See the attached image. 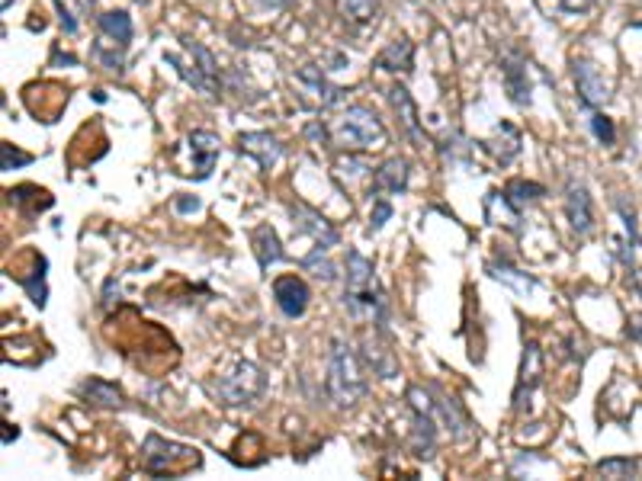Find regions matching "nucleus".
Masks as SVG:
<instances>
[{
    "instance_id": "nucleus-1",
    "label": "nucleus",
    "mask_w": 642,
    "mask_h": 481,
    "mask_svg": "<svg viewBox=\"0 0 642 481\" xmlns=\"http://www.w3.org/2000/svg\"><path fill=\"white\" fill-rule=\"evenodd\" d=\"M344 308L360 324H373L376 331H386V292H382L373 260L360 251H347V286H344Z\"/></svg>"
},
{
    "instance_id": "nucleus-2",
    "label": "nucleus",
    "mask_w": 642,
    "mask_h": 481,
    "mask_svg": "<svg viewBox=\"0 0 642 481\" xmlns=\"http://www.w3.org/2000/svg\"><path fill=\"white\" fill-rule=\"evenodd\" d=\"M366 392H370V382H366V369L360 363V356L350 350L341 337H334L328 350V395L334 401V408L341 411L357 408L366 398Z\"/></svg>"
},
{
    "instance_id": "nucleus-3",
    "label": "nucleus",
    "mask_w": 642,
    "mask_h": 481,
    "mask_svg": "<svg viewBox=\"0 0 642 481\" xmlns=\"http://www.w3.org/2000/svg\"><path fill=\"white\" fill-rule=\"evenodd\" d=\"M328 132H331V142L347 151H379L389 142V132L382 126V119L363 103L347 106L328 126Z\"/></svg>"
},
{
    "instance_id": "nucleus-4",
    "label": "nucleus",
    "mask_w": 642,
    "mask_h": 481,
    "mask_svg": "<svg viewBox=\"0 0 642 481\" xmlns=\"http://www.w3.org/2000/svg\"><path fill=\"white\" fill-rule=\"evenodd\" d=\"M203 456L200 449L183 446V443H171L158 437V433H148L145 437V456H142V469L155 478H180L193 469H200Z\"/></svg>"
},
{
    "instance_id": "nucleus-5",
    "label": "nucleus",
    "mask_w": 642,
    "mask_h": 481,
    "mask_svg": "<svg viewBox=\"0 0 642 481\" xmlns=\"http://www.w3.org/2000/svg\"><path fill=\"white\" fill-rule=\"evenodd\" d=\"M212 392H216L225 405L232 408H241V405H254V401H261L264 392H267V376L264 369L251 363V360H241L228 376H222L216 385H212Z\"/></svg>"
},
{
    "instance_id": "nucleus-6",
    "label": "nucleus",
    "mask_w": 642,
    "mask_h": 481,
    "mask_svg": "<svg viewBox=\"0 0 642 481\" xmlns=\"http://www.w3.org/2000/svg\"><path fill=\"white\" fill-rule=\"evenodd\" d=\"M45 270H49V260H45L39 251H33V247H26V251H20V257L13 260V267H10V276L17 279V283L29 292V299H33L36 308H45V302H49Z\"/></svg>"
},
{
    "instance_id": "nucleus-7",
    "label": "nucleus",
    "mask_w": 642,
    "mask_h": 481,
    "mask_svg": "<svg viewBox=\"0 0 642 481\" xmlns=\"http://www.w3.org/2000/svg\"><path fill=\"white\" fill-rule=\"evenodd\" d=\"M540 382H543V350L537 340H527L524 356H521V372H517V385H514V411L517 414L530 411Z\"/></svg>"
},
{
    "instance_id": "nucleus-8",
    "label": "nucleus",
    "mask_w": 642,
    "mask_h": 481,
    "mask_svg": "<svg viewBox=\"0 0 642 481\" xmlns=\"http://www.w3.org/2000/svg\"><path fill=\"white\" fill-rule=\"evenodd\" d=\"M572 77H575V87H578V100H582V106H588V110H598V106H604L610 100V84L604 81V74L594 61L575 58Z\"/></svg>"
},
{
    "instance_id": "nucleus-9",
    "label": "nucleus",
    "mask_w": 642,
    "mask_h": 481,
    "mask_svg": "<svg viewBox=\"0 0 642 481\" xmlns=\"http://www.w3.org/2000/svg\"><path fill=\"white\" fill-rule=\"evenodd\" d=\"M431 392H434V417H440L443 427L450 430V437H453V440H460V443H463V440H469L476 430H472V421H469V414L463 411L460 401H456L453 395L443 392L440 385H431Z\"/></svg>"
},
{
    "instance_id": "nucleus-10",
    "label": "nucleus",
    "mask_w": 642,
    "mask_h": 481,
    "mask_svg": "<svg viewBox=\"0 0 642 481\" xmlns=\"http://www.w3.org/2000/svg\"><path fill=\"white\" fill-rule=\"evenodd\" d=\"M273 299H277V308L286 318H302L309 312L312 292L305 286L302 276H280V279H273Z\"/></svg>"
},
{
    "instance_id": "nucleus-11",
    "label": "nucleus",
    "mask_w": 642,
    "mask_h": 481,
    "mask_svg": "<svg viewBox=\"0 0 642 481\" xmlns=\"http://www.w3.org/2000/svg\"><path fill=\"white\" fill-rule=\"evenodd\" d=\"M187 148L193 154V170H190V177L196 180H209L212 177V170H216V161H219V135L216 132H206V129H196L190 132L187 138Z\"/></svg>"
},
{
    "instance_id": "nucleus-12",
    "label": "nucleus",
    "mask_w": 642,
    "mask_h": 481,
    "mask_svg": "<svg viewBox=\"0 0 642 481\" xmlns=\"http://www.w3.org/2000/svg\"><path fill=\"white\" fill-rule=\"evenodd\" d=\"M382 337H386L382 331L363 334V350H360V360L366 363V369H373L379 379H392V376H399V356L392 353V347H389Z\"/></svg>"
},
{
    "instance_id": "nucleus-13",
    "label": "nucleus",
    "mask_w": 642,
    "mask_h": 481,
    "mask_svg": "<svg viewBox=\"0 0 642 481\" xmlns=\"http://www.w3.org/2000/svg\"><path fill=\"white\" fill-rule=\"evenodd\" d=\"M565 219H569L575 235H591L594 212H591V196L585 190V183L578 180L565 183Z\"/></svg>"
},
{
    "instance_id": "nucleus-14",
    "label": "nucleus",
    "mask_w": 642,
    "mask_h": 481,
    "mask_svg": "<svg viewBox=\"0 0 642 481\" xmlns=\"http://www.w3.org/2000/svg\"><path fill=\"white\" fill-rule=\"evenodd\" d=\"M238 151L248 154V158H254L261 170H273V167H277V161L283 158L280 138L270 135V132H244V135H238Z\"/></svg>"
},
{
    "instance_id": "nucleus-15",
    "label": "nucleus",
    "mask_w": 642,
    "mask_h": 481,
    "mask_svg": "<svg viewBox=\"0 0 642 481\" xmlns=\"http://www.w3.org/2000/svg\"><path fill=\"white\" fill-rule=\"evenodd\" d=\"M501 74H504V90H508V100L514 106L527 110L530 106V77H527V61L521 52H508L501 61Z\"/></svg>"
},
{
    "instance_id": "nucleus-16",
    "label": "nucleus",
    "mask_w": 642,
    "mask_h": 481,
    "mask_svg": "<svg viewBox=\"0 0 642 481\" xmlns=\"http://www.w3.org/2000/svg\"><path fill=\"white\" fill-rule=\"evenodd\" d=\"M521 145H524V138H521V132H517V126H511V122H501V126L495 129V135H488L479 142V148L485 154H492V161L501 167H508L517 154H521Z\"/></svg>"
},
{
    "instance_id": "nucleus-17",
    "label": "nucleus",
    "mask_w": 642,
    "mask_h": 481,
    "mask_svg": "<svg viewBox=\"0 0 642 481\" xmlns=\"http://www.w3.org/2000/svg\"><path fill=\"white\" fill-rule=\"evenodd\" d=\"M408 190V161L405 158H389L376 167L373 183H370V196L379 199V193H392L399 196Z\"/></svg>"
},
{
    "instance_id": "nucleus-18",
    "label": "nucleus",
    "mask_w": 642,
    "mask_h": 481,
    "mask_svg": "<svg viewBox=\"0 0 642 481\" xmlns=\"http://www.w3.org/2000/svg\"><path fill=\"white\" fill-rule=\"evenodd\" d=\"M289 212H293V228L299 231V235H309V238H315L318 244H328V247H338V244H341L338 228H331L315 209H309V206H293Z\"/></svg>"
},
{
    "instance_id": "nucleus-19",
    "label": "nucleus",
    "mask_w": 642,
    "mask_h": 481,
    "mask_svg": "<svg viewBox=\"0 0 642 481\" xmlns=\"http://www.w3.org/2000/svg\"><path fill=\"white\" fill-rule=\"evenodd\" d=\"M7 203L17 212H23V215L33 219V215L55 206V196L49 190H42V186H36V183H20V186H13V190H7Z\"/></svg>"
},
{
    "instance_id": "nucleus-20",
    "label": "nucleus",
    "mask_w": 642,
    "mask_h": 481,
    "mask_svg": "<svg viewBox=\"0 0 642 481\" xmlns=\"http://www.w3.org/2000/svg\"><path fill=\"white\" fill-rule=\"evenodd\" d=\"M389 103H392V110L399 113L402 129L408 132L411 142H415V148H424V129H421V122H418V106H415V100H411L408 87L395 84V87L389 90Z\"/></svg>"
},
{
    "instance_id": "nucleus-21",
    "label": "nucleus",
    "mask_w": 642,
    "mask_h": 481,
    "mask_svg": "<svg viewBox=\"0 0 642 481\" xmlns=\"http://www.w3.org/2000/svg\"><path fill=\"white\" fill-rule=\"evenodd\" d=\"M411 453L418 459H434V449H437V424H434V414L427 411H411V437H408Z\"/></svg>"
},
{
    "instance_id": "nucleus-22",
    "label": "nucleus",
    "mask_w": 642,
    "mask_h": 481,
    "mask_svg": "<svg viewBox=\"0 0 642 481\" xmlns=\"http://www.w3.org/2000/svg\"><path fill=\"white\" fill-rule=\"evenodd\" d=\"M485 222L508 228L511 235H521V231H524V225H521V209H517L501 190H492V193L485 196Z\"/></svg>"
},
{
    "instance_id": "nucleus-23",
    "label": "nucleus",
    "mask_w": 642,
    "mask_h": 481,
    "mask_svg": "<svg viewBox=\"0 0 642 481\" xmlns=\"http://www.w3.org/2000/svg\"><path fill=\"white\" fill-rule=\"evenodd\" d=\"M78 395H81V401H87V405H94V408H122L126 405V395H122L119 385L106 382V379H84L78 385Z\"/></svg>"
},
{
    "instance_id": "nucleus-24",
    "label": "nucleus",
    "mask_w": 642,
    "mask_h": 481,
    "mask_svg": "<svg viewBox=\"0 0 642 481\" xmlns=\"http://www.w3.org/2000/svg\"><path fill=\"white\" fill-rule=\"evenodd\" d=\"M251 247H254V257H257V267H261L264 273L273 267V263H280L286 254H283V244L277 238V231H273L270 225H257L251 231Z\"/></svg>"
},
{
    "instance_id": "nucleus-25",
    "label": "nucleus",
    "mask_w": 642,
    "mask_h": 481,
    "mask_svg": "<svg viewBox=\"0 0 642 481\" xmlns=\"http://www.w3.org/2000/svg\"><path fill=\"white\" fill-rule=\"evenodd\" d=\"M411 65H415V45L408 39H392L386 49L376 55V68L386 71V74H408Z\"/></svg>"
},
{
    "instance_id": "nucleus-26",
    "label": "nucleus",
    "mask_w": 642,
    "mask_h": 481,
    "mask_svg": "<svg viewBox=\"0 0 642 481\" xmlns=\"http://www.w3.org/2000/svg\"><path fill=\"white\" fill-rule=\"evenodd\" d=\"M296 77H299V84L312 87V93L318 97V106H321V110H328V106L341 103V93H344V90L331 87V84H328V77L321 74V68H315V65H305V68H302Z\"/></svg>"
},
{
    "instance_id": "nucleus-27",
    "label": "nucleus",
    "mask_w": 642,
    "mask_h": 481,
    "mask_svg": "<svg viewBox=\"0 0 642 481\" xmlns=\"http://www.w3.org/2000/svg\"><path fill=\"white\" fill-rule=\"evenodd\" d=\"M488 276L498 279V283H504V286H511L514 292H521V296H527V292L537 289V279L521 273L517 267H511L508 260H492V263H488Z\"/></svg>"
},
{
    "instance_id": "nucleus-28",
    "label": "nucleus",
    "mask_w": 642,
    "mask_h": 481,
    "mask_svg": "<svg viewBox=\"0 0 642 481\" xmlns=\"http://www.w3.org/2000/svg\"><path fill=\"white\" fill-rule=\"evenodd\" d=\"M100 23V33L106 36V39H113L116 45H126L132 42V17L126 10H110V13H103V17L97 20Z\"/></svg>"
},
{
    "instance_id": "nucleus-29",
    "label": "nucleus",
    "mask_w": 642,
    "mask_h": 481,
    "mask_svg": "<svg viewBox=\"0 0 642 481\" xmlns=\"http://www.w3.org/2000/svg\"><path fill=\"white\" fill-rule=\"evenodd\" d=\"M55 7H58L61 29H65L68 36H78L81 17H87V13L94 10V0H55Z\"/></svg>"
},
{
    "instance_id": "nucleus-30",
    "label": "nucleus",
    "mask_w": 642,
    "mask_h": 481,
    "mask_svg": "<svg viewBox=\"0 0 642 481\" xmlns=\"http://www.w3.org/2000/svg\"><path fill=\"white\" fill-rule=\"evenodd\" d=\"M338 13L354 26H366L379 17V0H338Z\"/></svg>"
},
{
    "instance_id": "nucleus-31",
    "label": "nucleus",
    "mask_w": 642,
    "mask_h": 481,
    "mask_svg": "<svg viewBox=\"0 0 642 481\" xmlns=\"http://www.w3.org/2000/svg\"><path fill=\"white\" fill-rule=\"evenodd\" d=\"M504 196L511 199V203L517 206V209H524L527 203H537V199H543L546 196V186L543 183H533V180H511L508 186H504Z\"/></svg>"
},
{
    "instance_id": "nucleus-32",
    "label": "nucleus",
    "mask_w": 642,
    "mask_h": 481,
    "mask_svg": "<svg viewBox=\"0 0 642 481\" xmlns=\"http://www.w3.org/2000/svg\"><path fill=\"white\" fill-rule=\"evenodd\" d=\"M594 472L604 475V478H633L642 472V459L633 456H614V459H604L594 465Z\"/></svg>"
},
{
    "instance_id": "nucleus-33",
    "label": "nucleus",
    "mask_w": 642,
    "mask_h": 481,
    "mask_svg": "<svg viewBox=\"0 0 642 481\" xmlns=\"http://www.w3.org/2000/svg\"><path fill=\"white\" fill-rule=\"evenodd\" d=\"M302 267H305V270H315V276L325 279V283H331V279L338 276V270H334V263L328 260V244H315V251L302 257Z\"/></svg>"
},
{
    "instance_id": "nucleus-34",
    "label": "nucleus",
    "mask_w": 642,
    "mask_h": 481,
    "mask_svg": "<svg viewBox=\"0 0 642 481\" xmlns=\"http://www.w3.org/2000/svg\"><path fill=\"white\" fill-rule=\"evenodd\" d=\"M591 132L598 135V142H604V145H614V138H617L614 119H607L601 110H594V113H591Z\"/></svg>"
},
{
    "instance_id": "nucleus-35",
    "label": "nucleus",
    "mask_w": 642,
    "mask_h": 481,
    "mask_svg": "<svg viewBox=\"0 0 642 481\" xmlns=\"http://www.w3.org/2000/svg\"><path fill=\"white\" fill-rule=\"evenodd\" d=\"M0 151H4V164H0V170H17V167L33 164V154L20 151L17 145H10V142L0 145Z\"/></svg>"
},
{
    "instance_id": "nucleus-36",
    "label": "nucleus",
    "mask_w": 642,
    "mask_h": 481,
    "mask_svg": "<svg viewBox=\"0 0 642 481\" xmlns=\"http://www.w3.org/2000/svg\"><path fill=\"white\" fill-rule=\"evenodd\" d=\"M392 219V206L386 203V199H373V212H370V231H379L382 225H386Z\"/></svg>"
},
{
    "instance_id": "nucleus-37",
    "label": "nucleus",
    "mask_w": 642,
    "mask_h": 481,
    "mask_svg": "<svg viewBox=\"0 0 642 481\" xmlns=\"http://www.w3.org/2000/svg\"><path fill=\"white\" fill-rule=\"evenodd\" d=\"M617 212H620V219L626 225V235H630V244L639 241V228H636V212L633 206H626V199H617Z\"/></svg>"
},
{
    "instance_id": "nucleus-38",
    "label": "nucleus",
    "mask_w": 642,
    "mask_h": 481,
    "mask_svg": "<svg viewBox=\"0 0 642 481\" xmlns=\"http://www.w3.org/2000/svg\"><path fill=\"white\" fill-rule=\"evenodd\" d=\"M94 55L103 61V68H110V71H122V52H110L106 45H94Z\"/></svg>"
},
{
    "instance_id": "nucleus-39",
    "label": "nucleus",
    "mask_w": 642,
    "mask_h": 481,
    "mask_svg": "<svg viewBox=\"0 0 642 481\" xmlns=\"http://www.w3.org/2000/svg\"><path fill=\"white\" fill-rule=\"evenodd\" d=\"M626 337L636 340V344H642V315L639 312L626 318Z\"/></svg>"
},
{
    "instance_id": "nucleus-40",
    "label": "nucleus",
    "mask_w": 642,
    "mask_h": 481,
    "mask_svg": "<svg viewBox=\"0 0 642 481\" xmlns=\"http://www.w3.org/2000/svg\"><path fill=\"white\" fill-rule=\"evenodd\" d=\"M562 13H588L594 7V0H562Z\"/></svg>"
},
{
    "instance_id": "nucleus-41",
    "label": "nucleus",
    "mask_w": 642,
    "mask_h": 481,
    "mask_svg": "<svg viewBox=\"0 0 642 481\" xmlns=\"http://www.w3.org/2000/svg\"><path fill=\"white\" fill-rule=\"evenodd\" d=\"M174 206H177V212H196L203 203H200V199H196V196H193V199H190V196H180Z\"/></svg>"
},
{
    "instance_id": "nucleus-42",
    "label": "nucleus",
    "mask_w": 642,
    "mask_h": 481,
    "mask_svg": "<svg viewBox=\"0 0 642 481\" xmlns=\"http://www.w3.org/2000/svg\"><path fill=\"white\" fill-rule=\"evenodd\" d=\"M20 437V430L17 427H10V424H4V446L10 443V440H17Z\"/></svg>"
},
{
    "instance_id": "nucleus-43",
    "label": "nucleus",
    "mask_w": 642,
    "mask_h": 481,
    "mask_svg": "<svg viewBox=\"0 0 642 481\" xmlns=\"http://www.w3.org/2000/svg\"><path fill=\"white\" fill-rule=\"evenodd\" d=\"M264 4H267V7H273V10H280V7H289V4H293V0H264Z\"/></svg>"
},
{
    "instance_id": "nucleus-44",
    "label": "nucleus",
    "mask_w": 642,
    "mask_h": 481,
    "mask_svg": "<svg viewBox=\"0 0 642 481\" xmlns=\"http://www.w3.org/2000/svg\"><path fill=\"white\" fill-rule=\"evenodd\" d=\"M639 26H642V23H639Z\"/></svg>"
}]
</instances>
